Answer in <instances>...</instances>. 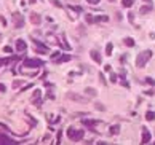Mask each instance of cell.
Wrapping results in <instances>:
<instances>
[{
    "label": "cell",
    "instance_id": "obj_1",
    "mask_svg": "<svg viewBox=\"0 0 155 145\" xmlns=\"http://www.w3.org/2000/svg\"><path fill=\"white\" fill-rule=\"evenodd\" d=\"M150 56H152V53L147 49V51H144V53H139L138 54V57H136V65H138L139 69H142L144 65L147 64V61L150 59Z\"/></svg>",
    "mask_w": 155,
    "mask_h": 145
},
{
    "label": "cell",
    "instance_id": "obj_2",
    "mask_svg": "<svg viewBox=\"0 0 155 145\" xmlns=\"http://www.w3.org/2000/svg\"><path fill=\"white\" fill-rule=\"evenodd\" d=\"M67 137H69L72 142H78L83 139V131L82 129H74V128H69L67 129Z\"/></svg>",
    "mask_w": 155,
    "mask_h": 145
},
{
    "label": "cell",
    "instance_id": "obj_3",
    "mask_svg": "<svg viewBox=\"0 0 155 145\" xmlns=\"http://www.w3.org/2000/svg\"><path fill=\"white\" fill-rule=\"evenodd\" d=\"M13 19H15V27L16 29H21L24 26V18L21 16L19 13H13Z\"/></svg>",
    "mask_w": 155,
    "mask_h": 145
},
{
    "label": "cell",
    "instance_id": "obj_4",
    "mask_svg": "<svg viewBox=\"0 0 155 145\" xmlns=\"http://www.w3.org/2000/svg\"><path fill=\"white\" fill-rule=\"evenodd\" d=\"M42 65V61L40 59H26L24 61V67H32V69H37Z\"/></svg>",
    "mask_w": 155,
    "mask_h": 145
},
{
    "label": "cell",
    "instance_id": "obj_5",
    "mask_svg": "<svg viewBox=\"0 0 155 145\" xmlns=\"http://www.w3.org/2000/svg\"><path fill=\"white\" fill-rule=\"evenodd\" d=\"M67 97L72 99V101H75V102H82V104L88 102V99H85V97H82L80 94H75V93H67Z\"/></svg>",
    "mask_w": 155,
    "mask_h": 145
},
{
    "label": "cell",
    "instance_id": "obj_6",
    "mask_svg": "<svg viewBox=\"0 0 155 145\" xmlns=\"http://www.w3.org/2000/svg\"><path fill=\"white\" fill-rule=\"evenodd\" d=\"M29 19H30V22L35 24V26H38L42 22V16L40 14H37V13H30V14H29Z\"/></svg>",
    "mask_w": 155,
    "mask_h": 145
},
{
    "label": "cell",
    "instance_id": "obj_7",
    "mask_svg": "<svg viewBox=\"0 0 155 145\" xmlns=\"http://www.w3.org/2000/svg\"><path fill=\"white\" fill-rule=\"evenodd\" d=\"M90 56H91V59L96 62V64H101V54H99V51L98 49H91V53H90Z\"/></svg>",
    "mask_w": 155,
    "mask_h": 145
},
{
    "label": "cell",
    "instance_id": "obj_8",
    "mask_svg": "<svg viewBox=\"0 0 155 145\" xmlns=\"http://www.w3.org/2000/svg\"><path fill=\"white\" fill-rule=\"evenodd\" d=\"M35 51L42 53V54H46V53H48V48H46L45 45H40L38 42H35Z\"/></svg>",
    "mask_w": 155,
    "mask_h": 145
},
{
    "label": "cell",
    "instance_id": "obj_9",
    "mask_svg": "<svg viewBox=\"0 0 155 145\" xmlns=\"http://www.w3.org/2000/svg\"><path fill=\"white\" fill-rule=\"evenodd\" d=\"M149 142H150V134H149V131L144 128L142 129V144H149Z\"/></svg>",
    "mask_w": 155,
    "mask_h": 145
},
{
    "label": "cell",
    "instance_id": "obj_10",
    "mask_svg": "<svg viewBox=\"0 0 155 145\" xmlns=\"http://www.w3.org/2000/svg\"><path fill=\"white\" fill-rule=\"evenodd\" d=\"M40 96H42V91L40 89H35V91H34V96H32V102L34 104L38 105V99H40Z\"/></svg>",
    "mask_w": 155,
    "mask_h": 145
},
{
    "label": "cell",
    "instance_id": "obj_11",
    "mask_svg": "<svg viewBox=\"0 0 155 145\" xmlns=\"http://www.w3.org/2000/svg\"><path fill=\"white\" fill-rule=\"evenodd\" d=\"M0 144H15V140L7 136H3V134H0Z\"/></svg>",
    "mask_w": 155,
    "mask_h": 145
},
{
    "label": "cell",
    "instance_id": "obj_12",
    "mask_svg": "<svg viewBox=\"0 0 155 145\" xmlns=\"http://www.w3.org/2000/svg\"><path fill=\"white\" fill-rule=\"evenodd\" d=\"M16 49L18 51H24L26 49V42L24 40H16Z\"/></svg>",
    "mask_w": 155,
    "mask_h": 145
},
{
    "label": "cell",
    "instance_id": "obj_13",
    "mask_svg": "<svg viewBox=\"0 0 155 145\" xmlns=\"http://www.w3.org/2000/svg\"><path fill=\"white\" fill-rule=\"evenodd\" d=\"M119 132H120V126L119 125L110 126V134H119Z\"/></svg>",
    "mask_w": 155,
    "mask_h": 145
},
{
    "label": "cell",
    "instance_id": "obj_14",
    "mask_svg": "<svg viewBox=\"0 0 155 145\" xmlns=\"http://www.w3.org/2000/svg\"><path fill=\"white\" fill-rule=\"evenodd\" d=\"M98 121H94V120H83V125L86 126H90V128H94V125H96Z\"/></svg>",
    "mask_w": 155,
    "mask_h": 145
},
{
    "label": "cell",
    "instance_id": "obj_15",
    "mask_svg": "<svg viewBox=\"0 0 155 145\" xmlns=\"http://www.w3.org/2000/svg\"><path fill=\"white\" fill-rule=\"evenodd\" d=\"M85 91H86V94H90V96H98V91L93 89V88H86Z\"/></svg>",
    "mask_w": 155,
    "mask_h": 145
},
{
    "label": "cell",
    "instance_id": "obj_16",
    "mask_svg": "<svg viewBox=\"0 0 155 145\" xmlns=\"http://www.w3.org/2000/svg\"><path fill=\"white\" fill-rule=\"evenodd\" d=\"M150 11V5H146V7H141V10H139V13L141 14H144V13H149Z\"/></svg>",
    "mask_w": 155,
    "mask_h": 145
},
{
    "label": "cell",
    "instance_id": "obj_17",
    "mask_svg": "<svg viewBox=\"0 0 155 145\" xmlns=\"http://www.w3.org/2000/svg\"><path fill=\"white\" fill-rule=\"evenodd\" d=\"M50 3H51V5H54L56 8H62V3L59 2V0H50Z\"/></svg>",
    "mask_w": 155,
    "mask_h": 145
},
{
    "label": "cell",
    "instance_id": "obj_18",
    "mask_svg": "<svg viewBox=\"0 0 155 145\" xmlns=\"http://www.w3.org/2000/svg\"><path fill=\"white\" fill-rule=\"evenodd\" d=\"M125 45H127V46H134V40H133V38H125Z\"/></svg>",
    "mask_w": 155,
    "mask_h": 145
},
{
    "label": "cell",
    "instance_id": "obj_19",
    "mask_svg": "<svg viewBox=\"0 0 155 145\" xmlns=\"http://www.w3.org/2000/svg\"><path fill=\"white\" fill-rule=\"evenodd\" d=\"M112 46H114L112 43H107V46H106V54H107V56L112 54Z\"/></svg>",
    "mask_w": 155,
    "mask_h": 145
},
{
    "label": "cell",
    "instance_id": "obj_20",
    "mask_svg": "<svg viewBox=\"0 0 155 145\" xmlns=\"http://www.w3.org/2000/svg\"><path fill=\"white\" fill-rule=\"evenodd\" d=\"M146 118L149 121H152V120H155V112H147V115H146Z\"/></svg>",
    "mask_w": 155,
    "mask_h": 145
},
{
    "label": "cell",
    "instance_id": "obj_21",
    "mask_svg": "<svg viewBox=\"0 0 155 145\" xmlns=\"http://www.w3.org/2000/svg\"><path fill=\"white\" fill-rule=\"evenodd\" d=\"M122 5L123 7H131L133 5V0H122Z\"/></svg>",
    "mask_w": 155,
    "mask_h": 145
},
{
    "label": "cell",
    "instance_id": "obj_22",
    "mask_svg": "<svg viewBox=\"0 0 155 145\" xmlns=\"http://www.w3.org/2000/svg\"><path fill=\"white\" fill-rule=\"evenodd\" d=\"M21 85H23V81H21V80H16V81H15V83H13V88L16 89V88H19Z\"/></svg>",
    "mask_w": 155,
    "mask_h": 145
},
{
    "label": "cell",
    "instance_id": "obj_23",
    "mask_svg": "<svg viewBox=\"0 0 155 145\" xmlns=\"http://www.w3.org/2000/svg\"><path fill=\"white\" fill-rule=\"evenodd\" d=\"M94 107H96L98 110H106V107H104L102 104H99V102H96V104H94Z\"/></svg>",
    "mask_w": 155,
    "mask_h": 145
},
{
    "label": "cell",
    "instance_id": "obj_24",
    "mask_svg": "<svg viewBox=\"0 0 155 145\" xmlns=\"http://www.w3.org/2000/svg\"><path fill=\"white\" fill-rule=\"evenodd\" d=\"M86 21H88V22L91 24V22H94V18L91 16V14H86Z\"/></svg>",
    "mask_w": 155,
    "mask_h": 145
},
{
    "label": "cell",
    "instance_id": "obj_25",
    "mask_svg": "<svg viewBox=\"0 0 155 145\" xmlns=\"http://www.w3.org/2000/svg\"><path fill=\"white\" fill-rule=\"evenodd\" d=\"M61 62H66V61H70V56H61Z\"/></svg>",
    "mask_w": 155,
    "mask_h": 145
},
{
    "label": "cell",
    "instance_id": "obj_26",
    "mask_svg": "<svg viewBox=\"0 0 155 145\" xmlns=\"http://www.w3.org/2000/svg\"><path fill=\"white\" fill-rule=\"evenodd\" d=\"M88 3H91V5H98L99 3V0H86Z\"/></svg>",
    "mask_w": 155,
    "mask_h": 145
},
{
    "label": "cell",
    "instance_id": "obj_27",
    "mask_svg": "<svg viewBox=\"0 0 155 145\" xmlns=\"http://www.w3.org/2000/svg\"><path fill=\"white\" fill-rule=\"evenodd\" d=\"M3 51H5V53H11V51H13V48H11V46H5Z\"/></svg>",
    "mask_w": 155,
    "mask_h": 145
},
{
    "label": "cell",
    "instance_id": "obj_28",
    "mask_svg": "<svg viewBox=\"0 0 155 145\" xmlns=\"http://www.w3.org/2000/svg\"><path fill=\"white\" fill-rule=\"evenodd\" d=\"M0 22H2V24H3V26H7V19H5L3 16H0Z\"/></svg>",
    "mask_w": 155,
    "mask_h": 145
},
{
    "label": "cell",
    "instance_id": "obj_29",
    "mask_svg": "<svg viewBox=\"0 0 155 145\" xmlns=\"http://www.w3.org/2000/svg\"><path fill=\"white\" fill-rule=\"evenodd\" d=\"M110 81H117V75H115V73H112V75H110Z\"/></svg>",
    "mask_w": 155,
    "mask_h": 145
},
{
    "label": "cell",
    "instance_id": "obj_30",
    "mask_svg": "<svg viewBox=\"0 0 155 145\" xmlns=\"http://www.w3.org/2000/svg\"><path fill=\"white\" fill-rule=\"evenodd\" d=\"M146 81H147V83H149V85H155V81L152 80V78H146Z\"/></svg>",
    "mask_w": 155,
    "mask_h": 145
},
{
    "label": "cell",
    "instance_id": "obj_31",
    "mask_svg": "<svg viewBox=\"0 0 155 145\" xmlns=\"http://www.w3.org/2000/svg\"><path fill=\"white\" fill-rule=\"evenodd\" d=\"M0 91H3V93H5V86L3 85H0Z\"/></svg>",
    "mask_w": 155,
    "mask_h": 145
},
{
    "label": "cell",
    "instance_id": "obj_32",
    "mask_svg": "<svg viewBox=\"0 0 155 145\" xmlns=\"http://www.w3.org/2000/svg\"><path fill=\"white\" fill-rule=\"evenodd\" d=\"M144 2H147V3H150V0H144Z\"/></svg>",
    "mask_w": 155,
    "mask_h": 145
},
{
    "label": "cell",
    "instance_id": "obj_33",
    "mask_svg": "<svg viewBox=\"0 0 155 145\" xmlns=\"http://www.w3.org/2000/svg\"><path fill=\"white\" fill-rule=\"evenodd\" d=\"M29 2H30V3H34V2H35V0H29Z\"/></svg>",
    "mask_w": 155,
    "mask_h": 145
},
{
    "label": "cell",
    "instance_id": "obj_34",
    "mask_svg": "<svg viewBox=\"0 0 155 145\" xmlns=\"http://www.w3.org/2000/svg\"><path fill=\"white\" fill-rule=\"evenodd\" d=\"M2 64H3V61H0V65H2Z\"/></svg>",
    "mask_w": 155,
    "mask_h": 145
},
{
    "label": "cell",
    "instance_id": "obj_35",
    "mask_svg": "<svg viewBox=\"0 0 155 145\" xmlns=\"http://www.w3.org/2000/svg\"><path fill=\"white\" fill-rule=\"evenodd\" d=\"M109 2H115V0H109Z\"/></svg>",
    "mask_w": 155,
    "mask_h": 145
}]
</instances>
